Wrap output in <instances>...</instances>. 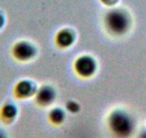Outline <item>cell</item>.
Returning <instances> with one entry per match:
<instances>
[{
    "mask_svg": "<svg viewBox=\"0 0 146 138\" xmlns=\"http://www.w3.org/2000/svg\"><path fill=\"white\" fill-rule=\"evenodd\" d=\"M142 138H146V135H144V136H143V137H142Z\"/></svg>",
    "mask_w": 146,
    "mask_h": 138,
    "instance_id": "5bb4252c",
    "label": "cell"
},
{
    "mask_svg": "<svg viewBox=\"0 0 146 138\" xmlns=\"http://www.w3.org/2000/svg\"><path fill=\"white\" fill-rule=\"evenodd\" d=\"M5 17L3 16L1 12H0V29L4 26L5 25Z\"/></svg>",
    "mask_w": 146,
    "mask_h": 138,
    "instance_id": "7c38bea8",
    "label": "cell"
},
{
    "mask_svg": "<svg viewBox=\"0 0 146 138\" xmlns=\"http://www.w3.org/2000/svg\"><path fill=\"white\" fill-rule=\"evenodd\" d=\"M12 53L15 58L19 60H26L33 57L35 50L33 46L28 42L20 41L15 45Z\"/></svg>",
    "mask_w": 146,
    "mask_h": 138,
    "instance_id": "277c9868",
    "label": "cell"
},
{
    "mask_svg": "<svg viewBox=\"0 0 146 138\" xmlns=\"http://www.w3.org/2000/svg\"><path fill=\"white\" fill-rule=\"evenodd\" d=\"M17 110L15 105L12 104H6L2 109V116L5 120L12 121L17 116Z\"/></svg>",
    "mask_w": 146,
    "mask_h": 138,
    "instance_id": "9c48e42d",
    "label": "cell"
},
{
    "mask_svg": "<svg viewBox=\"0 0 146 138\" xmlns=\"http://www.w3.org/2000/svg\"><path fill=\"white\" fill-rule=\"evenodd\" d=\"M67 110L69 112H72V113H76V112H79L80 110V106L77 102H75V101H69L67 104Z\"/></svg>",
    "mask_w": 146,
    "mask_h": 138,
    "instance_id": "30bf717a",
    "label": "cell"
},
{
    "mask_svg": "<svg viewBox=\"0 0 146 138\" xmlns=\"http://www.w3.org/2000/svg\"><path fill=\"white\" fill-rule=\"evenodd\" d=\"M57 44L61 47H69L74 42V35L70 29H62L57 34Z\"/></svg>",
    "mask_w": 146,
    "mask_h": 138,
    "instance_id": "52a82bcc",
    "label": "cell"
},
{
    "mask_svg": "<svg viewBox=\"0 0 146 138\" xmlns=\"http://www.w3.org/2000/svg\"><path fill=\"white\" fill-rule=\"evenodd\" d=\"M101 1L107 5H113L117 2V0H101Z\"/></svg>",
    "mask_w": 146,
    "mask_h": 138,
    "instance_id": "8fae6325",
    "label": "cell"
},
{
    "mask_svg": "<svg viewBox=\"0 0 146 138\" xmlns=\"http://www.w3.org/2000/svg\"><path fill=\"white\" fill-rule=\"evenodd\" d=\"M35 90V87L29 81H22L18 83L15 88V93L18 96L25 98L32 95Z\"/></svg>",
    "mask_w": 146,
    "mask_h": 138,
    "instance_id": "8992f818",
    "label": "cell"
},
{
    "mask_svg": "<svg viewBox=\"0 0 146 138\" xmlns=\"http://www.w3.org/2000/svg\"><path fill=\"white\" fill-rule=\"evenodd\" d=\"M54 89L49 86H44L41 87L37 92L36 100L40 105H48L54 100Z\"/></svg>",
    "mask_w": 146,
    "mask_h": 138,
    "instance_id": "5b68a950",
    "label": "cell"
},
{
    "mask_svg": "<svg viewBox=\"0 0 146 138\" xmlns=\"http://www.w3.org/2000/svg\"><path fill=\"white\" fill-rule=\"evenodd\" d=\"M75 68L80 76L89 77L95 73L96 70V63L90 56H82L75 62Z\"/></svg>",
    "mask_w": 146,
    "mask_h": 138,
    "instance_id": "3957f363",
    "label": "cell"
},
{
    "mask_svg": "<svg viewBox=\"0 0 146 138\" xmlns=\"http://www.w3.org/2000/svg\"><path fill=\"white\" fill-rule=\"evenodd\" d=\"M108 125L112 132L120 138L127 137L133 129V121L122 110H115L110 115Z\"/></svg>",
    "mask_w": 146,
    "mask_h": 138,
    "instance_id": "6da1fadb",
    "label": "cell"
},
{
    "mask_svg": "<svg viewBox=\"0 0 146 138\" xmlns=\"http://www.w3.org/2000/svg\"><path fill=\"white\" fill-rule=\"evenodd\" d=\"M106 25L108 29L116 35L124 33L128 27V18L120 10H113L107 15Z\"/></svg>",
    "mask_w": 146,
    "mask_h": 138,
    "instance_id": "7a4b0ae2",
    "label": "cell"
},
{
    "mask_svg": "<svg viewBox=\"0 0 146 138\" xmlns=\"http://www.w3.org/2000/svg\"><path fill=\"white\" fill-rule=\"evenodd\" d=\"M49 119L54 125H60L65 119V113L60 108H54L49 113Z\"/></svg>",
    "mask_w": 146,
    "mask_h": 138,
    "instance_id": "ba28073f",
    "label": "cell"
},
{
    "mask_svg": "<svg viewBox=\"0 0 146 138\" xmlns=\"http://www.w3.org/2000/svg\"><path fill=\"white\" fill-rule=\"evenodd\" d=\"M0 138H7L5 133H4L3 132H2L1 130H0Z\"/></svg>",
    "mask_w": 146,
    "mask_h": 138,
    "instance_id": "4fadbf2b",
    "label": "cell"
}]
</instances>
